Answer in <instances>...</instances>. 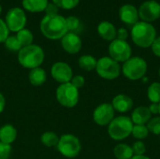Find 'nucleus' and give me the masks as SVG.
Masks as SVG:
<instances>
[{
  "mask_svg": "<svg viewBox=\"0 0 160 159\" xmlns=\"http://www.w3.org/2000/svg\"><path fill=\"white\" fill-rule=\"evenodd\" d=\"M40 31L42 35L52 40L62 38L68 32L66 18L59 15H45L40 22Z\"/></svg>",
  "mask_w": 160,
  "mask_h": 159,
  "instance_id": "obj_1",
  "label": "nucleus"
},
{
  "mask_svg": "<svg viewBox=\"0 0 160 159\" xmlns=\"http://www.w3.org/2000/svg\"><path fill=\"white\" fill-rule=\"evenodd\" d=\"M45 59L43 49L36 44L22 47L18 52V61L22 67L28 69L39 67Z\"/></svg>",
  "mask_w": 160,
  "mask_h": 159,
  "instance_id": "obj_2",
  "label": "nucleus"
},
{
  "mask_svg": "<svg viewBox=\"0 0 160 159\" xmlns=\"http://www.w3.org/2000/svg\"><path fill=\"white\" fill-rule=\"evenodd\" d=\"M157 37L156 28L149 22H138L132 26L131 38L133 42L141 48H149Z\"/></svg>",
  "mask_w": 160,
  "mask_h": 159,
  "instance_id": "obj_3",
  "label": "nucleus"
},
{
  "mask_svg": "<svg viewBox=\"0 0 160 159\" xmlns=\"http://www.w3.org/2000/svg\"><path fill=\"white\" fill-rule=\"evenodd\" d=\"M134 124L130 117L120 115L114 117L108 126V134L114 141H123L131 135Z\"/></svg>",
  "mask_w": 160,
  "mask_h": 159,
  "instance_id": "obj_4",
  "label": "nucleus"
},
{
  "mask_svg": "<svg viewBox=\"0 0 160 159\" xmlns=\"http://www.w3.org/2000/svg\"><path fill=\"white\" fill-rule=\"evenodd\" d=\"M147 67V63L143 58L135 56L130 57L123 64L121 71L127 79L130 81H139L145 77Z\"/></svg>",
  "mask_w": 160,
  "mask_h": 159,
  "instance_id": "obj_5",
  "label": "nucleus"
},
{
  "mask_svg": "<svg viewBox=\"0 0 160 159\" xmlns=\"http://www.w3.org/2000/svg\"><path fill=\"white\" fill-rule=\"evenodd\" d=\"M55 97L61 106L71 109L74 108L79 102V89L73 86L70 82L61 83L56 88Z\"/></svg>",
  "mask_w": 160,
  "mask_h": 159,
  "instance_id": "obj_6",
  "label": "nucleus"
},
{
  "mask_svg": "<svg viewBox=\"0 0 160 159\" xmlns=\"http://www.w3.org/2000/svg\"><path fill=\"white\" fill-rule=\"evenodd\" d=\"M57 151L65 157L74 158L82 150V143L78 137L73 134H64L59 137V142L56 145Z\"/></svg>",
  "mask_w": 160,
  "mask_h": 159,
  "instance_id": "obj_7",
  "label": "nucleus"
},
{
  "mask_svg": "<svg viewBox=\"0 0 160 159\" xmlns=\"http://www.w3.org/2000/svg\"><path fill=\"white\" fill-rule=\"evenodd\" d=\"M96 71L100 78L112 81L120 76L121 67L118 62L110 56H104L98 60Z\"/></svg>",
  "mask_w": 160,
  "mask_h": 159,
  "instance_id": "obj_8",
  "label": "nucleus"
},
{
  "mask_svg": "<svg viewBox=\"0 0 160 159\" xmlns=\"http://www.w3.org/2000/svg\"><path fill=\"white\" fill-rule=\"evenodd\" d=\"M131 47L126 40H120L115 38L109 45L110 57L118 63H125L131 57Z\"/></svg>",
  "mask_w": 160,
  "mask_h": 159,
  "instance_id": "obj_9",
  "label": "nucleus"
},
{
  "mask_svg": "<svg viewBox=\"0 0 160 159\" xmlns=\"http://www.w3.org/2000/svg\"><path fill=\"white\" fill-rule=\"evenodd\" d=\"M5 22L9 31L19 32L26 24V15L22 8L12 7L7 12Z\"/></svg>",
  "mask_w": 160,
  "mask_h": 159,
  "instance_id": "obj_10",
  "label": "nucleus"
},
{
  "mask_svg": "<svg viewBox=\"0 0 160 159\" xmlns=\"http://www.w3.org/2000/svg\"><path fill=\"white\" fill-rule=\"evenodd\" d=\"M138 12L142 22L151 23L160 17V4L156 0L145 1L141 5Z\"/></svg>",
  "mask_w": 160,
  "mask_h": 159,
  "instance_id": "obj_11",
  "label": "nucleus"
},
{
  "mask_svg": "<svg viewBox=\"0 0 160 159\" xmlns=\"http://www.w3.org/2000/svg\"><path fill=\"white\" fill-rule=\"evenodd\" d=\"M114 113L115 111L112 103H102L94 110L93 119L94 122L100 127L109 126L114 118Z\"/></svg>",
  "mask_w": 160,
  "mask_h": 159,
  "instance_id": "obj_12",
  "label": "nucleus"
},
{
  "mask_svg": "<svg viewBox=\"0 0 160 159\" xmlns=\"http://www.w3.org/2000/svg\"><path fill=\"white\" fill-rule=\"evenodd\" d=\"M52 77L60 84L70 82L73 77V71L71 67L66 62H55L51 67Z\"/></svg>",
  "mask_w": 160,
  "mask_h": 159,
  "instance_id": "obj_13",
  "label": "nucleus"
},
{
  "mask_svg": "<svg viewBox=\"0 0 160 159\" xmlns=\"http://www.w3.org/2000/svg\"><path fill=\"white\" fill-rule=\"evenodd\" d=\"M61 45L65 52L69 54L78 53L82 46V42L81 37L76 33L68 32L61 38Z\"/></svg>",
  "mask_w": 160,
  "mask_h": 159,
  "instance_id": "obj_14",
  "label": "nucleus"
},
{
  "mask_svg": "<svg viewBox=\"0 0 160 159\" xmlns=\"http://www.w3.org/2000/svg\"><path fill=\"white\" fill-rule=\"evenodd\" d=\"M120 20L128 25H134L139 22V12L136 7L130 4H126L122 6L119 9Z\"/></svg>",
  "mask_w": 160,
  "mask_h": 159,
  "instance_id": "obj_15",
  "label": "nucleus"
},
{
  "mask_svg": "<svg viewBox=\"0 0 160 159\" xmlns=\"http://www.w3.org/2000/svg\"><path fill=\"white\" fill-rule=\"evenodd\" d=\"M112 105L114 111L124 113L129 112L133 108V100L130 97L124 94H120L113 97Z\"/></svg>",
  "mask_w": 160,
  "mask_h": 159,
  "instance_id": "obj_16",
  "label": "nucleus"
},
{
  "mask_svg": "<svg viewBox=\"0 0 160 159\" xmlns=\"http://www.w3.org/2000/svg\"><path fill=\"white\" fill-rule=\"evenodd\" d=\"M152 118V114L145 106L137 107L131 113V121L134 125H147V123Z\"/></svg>",
  "mask_w": 160,
  "mask_h": 159,
  "instance_id": "obj_17",
  "label": "nucleus"
},
{
  "mask_svg": "<svg viewBox=\"0 0 160 159\" xmlns=\"http://www.w3.org/2000/svg\"><path fill=\"white\" fill-rule=\"evenodd\" d=\"M98 33L104 40L112 42L116 38L117 30L112 22L104 21L98 25Z\"/></svg>",
  "mask_w": 160,
  "mask_h": 159,
  "instance_id": "obj_18",
  "label": "nucleus"
},
{
  "mask_svg": "<svg viewBox=\"0 0 160 159\" xmlns=\"http://www.w3.org/2000/svg\"><path fill=\"white\" fill-rule=\"evenodd\" d=\"M17 138V129L10 124H6L0 127V142L11 145Z\"/></svg>",
  "mask_w": 160,
  "mask_h": 159,
  "instance_id": "obj_19",
  "label": "nucleus"
},
{
  "mask_svg": "<svg viewBox=\"0 0 160 159\" xmlns=\"http://www.w3.org/2000/svg\"><path fill=\"white\" fill-rule=\"evenodd\" d=\"M28 80L34 86H41L47 80V73L42 67H36L30 69L28 74Z\"/></svg>",
  "mask_w": 160,
  "mask_h": 159,
  "instance_id": "obj_20",
  "label": "nucleus"
},
{
  "mask_svg": "<svg viewBox=\"0 0 160 159\" xmlns=\"http://www.w3.org/2000/svg\"><path fill=\"white\" fill-rule=\"evenodd\" d=\"M48 3H49L48 0H22V1L23 8L30 12L44 11Z\"/></svg>",
  "mask_w": 160,
  "mask_h": 159,
  "instance_id": "obj_21",
  "label": "nucleus"
},
{
  "mask_svg": "<svg viewBox=\"0 0 160 159\" xmlns=\"http://www.w3.org/2000/svg\"><path fill=\"white\" fill-rule=\"evenodd\" d=\"M113 155L116 159H130L134 156L131 146L126 143H118L113 149Z\"/></svg>",
  "mask_w": 160,
  "mask_h": 159,
  "instance_id": "obj_22",
  "label": "nucleus"
},
{
  "mask_svg": "<svg viewBox=\"0 0 160 159\" xmlns=\"http://www.w3.org/2000/svg\"><path fill=\"white\" fill-rule=\"evenodd\" d=\"M97 63H98V60L93 55H90V54L82 55L78 60L79 67L82 70H85V71H92L96 69Z\"/></svg>",
  "mask_w": 160,
  "mask_h": 159,
  "instance_id": "obj_23",
  "label": "nucleus"
},
{
  "mask_svg": "<svg viewBox=\"0 0 160 159\" xmlns=\"http://www.w3.org/2000/svg\"><path fill=\"white\" fill-rule=\"evenodd\" d=\"M40 141L41 143L46 147H56L59 142V137L52 131H46L41 135Z\"/></svg>",
  "mask_w": 160,
  "mask_h": 159,
  "instance_id": "obj_24",
  "label": "nucleus"
},
{
  "mask_svg": "<svg viewBox=\"0 0 160 159\" xmlns=\"http://www.w3.org/2000/svg\"><path fill=\"white\" fill-rule=\"evenodd\" d=\"M16 37L18 38L22 47H25V46H29V45L33 44L34 36H33L32 32L26 28H23V29L20 30L19 32H17Z\"/></svg>",
  "mask_w": 160,
  "mask_h": 159,
  "instance_id": "obj_25",
  "label": "nucleus"
},
{
  "mask_svg": "<svg viewBox=\"0 0 160 159\" xmlns=\"http://www.w3.org/2000/svg\"><path fill=\"white\" fill-rule=\"evenodd\" d=\"M147 97L151 103H160V82H156L149 85L147 90Z\"/></svg>",
  "mask_w": 160,
  "mask_h": 159,
  "instance_id": "obj_26",
  "label": "nucleus"
},
{
  "mask_svg": "<svg viewBox=\"0 0 160 159\" xmlns=\"http://www.w3.org/2000/svg\"><path fill=\"white\" fill-rule=\"evenodd\" d=\"M131 134L138 141H142L148 137L149 130H148L146 125H134Z\"/></svg>",
  "mask_w": 160,
  "mask_h": 159,
  "instance_id": "obj_27",
  "label": "nucleus"
},
{
  "mask_svg": "<svg viewBox=\"0 0 160 159\" xmlns=\"http://www.w3.org/2000/svg\"><path fill=\"white\" fill-rule=\"evenodd\" d=\"M5 47L9 50L10 52H18L22 48L21 43L19 42L18 38L16 37V36H8V38L5 40Z\"/></svg>",
  "mask_w": 160,
  "mask_h": 159,
  "instance_id": "obj_28",
  "label": "nucleus"
},
{
  "mask_svg": "<svg viewBox=\"0 0 160 159\" xmlns=\"http://www.w3.org/2000/svg\"><path fill=\"white\" fill-rule=\"evenodd\" d=\"M79 2L80 0H52L53 4L63 9H72L78 6Z\"/></svg>",
  "mask_w": 160,
  "mask_h": 159,
  "instance_id": "obj_29",
  "label": "nucleus"
},
{
  "mask_svg": "<svg viewBox=\"0 0 160 159\" xmlns=\"http://www.w3.org/2000/svg\"><path fill=\"white\" fill-rule=\"evenodd\" d=\"M149 132L155 134V135H160V116H156L154 118H151L150 121L146 125Z\"/></svg>",
  "mask_w": 160,
  "mask_h": 159,
  "instance_id": "obj_30",
  "label": "nucleus"
},
{
  "mask_svg": "<svg viewBox=\"0 0 160 159\" xmlns=\"http://www.w3.org/2000/svg\"><path fill=\"white\" fill-rule=\"evenodd\" d=\"M66 22H67L68 30L71 33H74L77 30H79V28L81 26V22L79 20V18H77L75 16H68V18H66Z\"/></svg>",
  "mask_w": 160,
  "mask_h": 159,
  "instance_id": "obj_31",
  "label": "nucleus"
},
{
  "mask_svg": "<svg viewBox=\"0 0 160 159\" xmlns=\"http://www.w3.org/2000/svg\"><path fill=\"white\" fill-rule=\"evenodd\" d=\"M132 151L134 156H143L146 152V147L145 144L143 143V142L142 141H137L133 143V145L131 146Z\"/></svg>",
  "mask_w": 160,
  "mask_h": 159,
  "instance_id": "obj_32",
  "label": "nucleus"
},
{
  "mask_svg": "<svg viewBox=\"0 0 160 159\" xmlns=\"http://www.w3.org/2000/svg\"><path fill=\"white\" fill-rule=\"evenodd\" d=\"M11 150V145L5 144L0 142V159H9Z\"/></svg>",
  "mask_w": 160,
  "mask_h": 159,
  "instance_id": "obj_33",
  "label": "nucleus"
},
{
  "mask_svg": "<svg viewBox=\"0 0 160 159\" xmlns=\"http://www.w3.org/2000/svg\"><path fill=\"white\" fill-rule=\"evenodd\" d=\"M8 35H9V30H8L5 21L0 19V43L5 42V40L8 38Z\"/></svg>",
  "mask_w": 160,
  "mask_h": 159,
  "instance_id": "obj_34",
  "label": "nucleus"
},
{
  "mask_svg": "<svg viewBox=\"0 0 160 159\" xmlns=\"http://www.w3.org/2000/svg\"><path fill=\"white\" fill-rule=\"evenodd\" d=\"M70 83L75 86L77 89H80L82 87L84 86V83H85V79L82 76V75H73L71 81H70Z\"/></svg>",
  "mask_w": 160,
  "mask_h": 159,
  "instance_id": "obj_35",
  "label": "nucleus"
},
{
  "mask_svg": "<svg viewBox=\"0 0 160 159\" xmlns=\"http://www.w3.org/2000/svg\"><path fill=\"white\" fill-rule=\"evenodd\" d=\"M58 7L53 4V3H48L46 8H45V12H46V15H54V14H58Z\"/></svg>",
  "mask_w": 160,
  "mask_h": 159,
  "instance_id": "obj_36",
  "label": "nucleus"
},
{
  "mask_svg": "<svg viewBox=\"0 0 160 159\" xmlns=\"http://www.w3.org/2000/svg\"><path fill=\"white\" fill-rule=\"evenodd\" d=\"M151 48H152L153 53H154L156 56L160 57V37H156V39H155V41L153 42Z\"/></svg>",
  "mask_w": 160,
  "mask_h": 159,
  "instance_id": "obj_37",
  "label": "nucleus"
},
{
  "mask_svg": "<svg viewBox=\"0 0 160 159\" xmlns=\"http://www.w3.org/2000/svg\"><path fill=\"white\" fill-rule=\"evenodd\" d=\"M128 37V33L126 28H119L116 33V38L120 40H126Z\"/></svg>",
  "mask_w": 160,
  "mask_h": 159,
  "instance_id": "obj_38",
  "label": "nucleus"
},
{
  "mask_svg": "<svg viewBox=\"0 0 160 159\" xmlns=\"http://www.w3.org/2000/svg\"><path fill=\"white\" fill-rule=\"evenodd\" d=\"M151 114H158L159 113V104L157 103H151V105L148 107Z\"/></svg>",
  "mask_w": 160,
  "mask_h": 159,
  "instance_id": "obj_39",
  "label": "nucleus"
},
{
  "mask_svg": "<svg viewBox=\"0 0 160 159\" xmlns=\"http://www.w3.org/2000/svg\"><path fill=\"white\" fill-rule=\"evenodd\" d=\"M6 107V98L5 97L0 93V114L4 112Z\"/></svg>",
  "mask_w": 160,
  "mask_h": 159,
  "instance_id": "obj_40",
  "label": "nucleus"
},
{
  "mask_svg": "<svg viewBox=\"0 0 160 159\" xmlns=\"http://www.w3.org/2000/svg\"><path fill=\"white\" fill-rule=\"evenodd\" d=\"M130 159H151L149 157H146V156H133Z\"/></svg>",
  "mask_w": 160,
  "mask_h": 159,
  "instance_id": "obj_41",
  "label": "nucleus"
},
{
  "mask_svg": "<svg viewBox=\"0 0 160 159\" xmlns=\"http://www.w3.org/2000/svg\"><path fill=\"white\" fill-rule=\"evenodd\" d=\"M1 12H2V7H1V5H0V14H1Z\"/></svg>",
  "mask_w": 160,
  "mask_h": 159,
  "instance_id": "obj_42",
  "label": "nucleus"
},
{
  "mask_svg": "<svg viewBox=\"0 0 160 159\" xmlns=\"http://www.w3.org/2000/svg\"><path fill=\"white\" fill-rule=\"evenodd\" d=\"M158 75H159V77H160V67H159V69H158Z\"/></svg>",
  "mask_w": 160,
  "mask_h": 159,
  "instance_id": "obj_43",
  "label": "nucleus"
},
{
  "mask_svg": "<svg viewBox=\"0 0 160 159\" xmlns=\"http://www.w3.org/2000/svg\"><path fill=\"white\" fill-rule=\"evenodd\" d=\"M158 114H160V103H159V113Z\"/></svg>",
  "mask_w": 160,
  "mask_h": 159,
  "instance_id": "obj_44",
  "label": "nucleus"
}]
</instances>
